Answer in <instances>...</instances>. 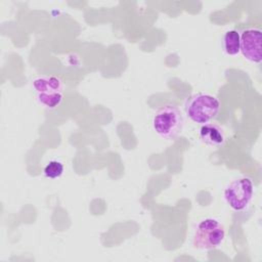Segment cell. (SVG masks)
<instances>
[{
	"instance_id": "obj_2",
	"label": "cell",
	"mask_w": 262,
	"mask_h": 262,
	"mask_svg": "<svg viewBox=\"0 0 262 262\" xmlns=\"http://www.w3.org/2000/svg\"><path fill=\"white\" fill-rule=\"evenodd\" d=\"M220 108V101L214 95L196 93L189 96L184 104V110L190 121L196 124L208 123Z\"/></svg>"
},
{
	"instance_id": "obj_1",
	"label": "cell",
	"mask_w": 262,
	"mask_h": 262,
	"mask_svg": "<svg viewBox=\"0 0 262 262\" xmlns=\"http://www.w3.org/2000/svg\"><path fill=\"white\" fill-rule=\"evenodd\" d=\"M184 120L180 110L171 103L159 107L154 114L152 129L164 139L176 138L183 129Z\"/></svg>"
},
{
	"instance_id": "obj_7",
	"label": "cell",
	"mask_w": 262,
	"mask_h": 262,
	"mask_svg": "<svg viewBox=\"0 0 262 262\" xmlns=\"http://www.w3.org/2000/svg\"><path fill=\"white\" fill-rule=\"evenodd\" d=\"M200 138L208 145L219 146L225 140V135L221 127L214 123H205L200 128Z\"/></svg>"
},
{
	"instance_id": "obj_8",
	"label": "cell",
	"mask_w": 262,
	"mask_h": 262,
	"mask_svg": "<svg viewBox=\"0 0 262 262\" xmlns=\"http://www.w3.org/2000/svg\"><path fill=\"white\" fill-rule=\"evenodd\" d=\"M241 35L235 30L227 31L222 40L223 50L227 55H236L239 53Z\"/></svg>"
},
{
	"instance_id": "obj_4",
	"label": "cell",
	"mask_w": 262,
	"mask_h": 262,
	"mask_svg": "<svg viewBox=\"0 0 262 262\" xmlns=\"http://www.w3.org/2000/svg\"><path fill=\"white\" fill-rule=\"evenodd\" d=\"M253 192V181L249 177H239L232 180L225 187L224 199L231 209L242 211L250 204Z\"/></svg>"
},
{
	"instance_id": "obj_10",
	"label": "cell",
	"mask_w": 262,
	"mask_h": 262,
	"mask_svg": "<svg viewBox=\"0 0 262 262\" xmlns=\"http://www.w3.org/2000/svg\"><path fill=\"white\" fill-rule=\"evenodd\" d=\"M43 173L47 178H50V179L58 178L63 173V164L57 160L49 161L45 165L43 169Z\"/></svg>"
},
{
	"instance_id": "obj_5",
	"label": "cell",
	"mask_w": 262,
	"mask_h": 262,
	"mask_svg": "<svg viewBox=\"0 0 262 262\" xmlns=\"http://www.w3.org/2000/svg\"><path fill=\"white\" fill-rule=\"evenodd\" d=\"M261 31L259 29H247L241 35L239 52L248 60L252 62H260L262 60L261 54Z\"/></svg>"
},
{
	"instance_id": "obj_9",
	"label": "cell",
	"mask_w": 262,
	"mask_h": 262,
	"mask_svg": "<svg viewBox=\"0 0 262 262\" xmlns=\"http://www.w3.org/2000/svg\"><path fill=\"white\" fill-rule=\"evenodd\" d=\"M37 99L42 105L52 110L57 107L61 103L63 99V93L54 92V93H47V94H37Z\"/></svg>"
},
{
	"instance_id": "obj_3",
	"label": "cell",
	"mask_w": 262,
	"mask_h": 262,
	"mask_svg": "<svg viewBox=\"0 0 262 262\" xmlns=\"http://www.w3.org/2000/svg\"><path fill=\"white\" fill-rule=\"evenodd\" d=\"M225 231L223 225L216 219L206 218L198 223L192 246L200 250H211L218 247L224 239Z\"/></svg>"
},
{
	"instance_id": "obj_6",
	"label": "cell",
	"mask_w": 262,
	"mask_h": 262,
	"mask_svg": "<svg viewBox=\"0 0 262 262\" xmlns=\"http://www.w3.org/2000/svg\"><path fill=\"white\" fill-rule=\"evenodd\" d=\"M33 89L36 94H47L54 92H62L63 83L60 78L50 75H42L33 80Z\"/></svg>"
}]
</instances>
